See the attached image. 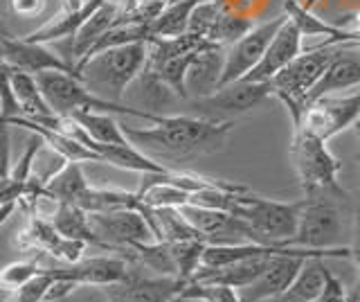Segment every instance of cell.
Instances as JSON below:
<instances>
[{
    "label": "cell",
    "instance_id": "obj_1",
    "mask_svg": "<svg viewBox=\"0 0 360 302\" xmlns=\"http://www.w3.org/2000/svg\"><path fill=\"white\" fill-rule=\"evenodd\" d=\"M232 127V120L217 122L191 115H165L153 127H122V131L131 144H135L138 149L160 163L189 161L200 153H217L225 147Z\"/></svg>",
    "mask_w": 360,
    "mask_h": 302
},
{
    "label": "cell",
    "instance_id": "obj_2",
    "mask_svg": "<svg viewBox=\"0 0 360 302\" xmlns=\"http://www.w3.org/2000/svg\"><path fill=\"white\" fill-rule=\"evenodd\" d=\"M39 88L45 97V102L56 115H75L79 111H95V113H117V115H129V118H140L158 125L165 115L153 113V111L144 108H131L124 106L115 99L101 97L95 91L79 80L75 75L59 73V70H45L37 75Z\"/></svg>",
    "mask_w": 360,
    "mask_h": 302
},
{
    "label": "cell",
    "instance_id": "obj_3",
    "mask_svg": "<svg viewBox=\"0 0 360 302\" xmlns=\"http://www.w3.org/2000/svg\"><path fill=\"white\" fill-rule=\"evenodd\" d=\"M342 48V43H322V46L311 48L309 52H302L297 59H292L284 70L270 80L273 95L286 104L292 118V127L302 122L311 91L318 86L322 75Z\"/></svg>",
    "mask_w": 360,
    "mask_h": 302
},
{
    "label": "cell",
    "instance_id": "obj_4",
    "mask_svg": "<svg viewBox=\"0 0 360 302\" xmlns=\"http://www.w3.org/2000/svg\"><path fill=\"white\" fill-rule=\"evenodd\" d=\"M149 59V43H129L90 57L77 68V77L88 88H101L120 102L127 88L142 75Z\"/></svg>",
    "mask_w": 360,
    "mask_h": 302
},
{
    "label": "cell",
    "instance_id": "obj_5",
    "mask_svg": "<svg viewBox=\"0 0 360 302\" xmlns=\"http://www.w3.org/2000/svg\"><path fill=\"white\" fill-rule=\"evenodd\" d=\"M345 189L304 194L300 226L297 234L292 237V246L318 251L338 248V241L345 232Z\"/></svg>",
    "mask_w": 360,
    "mask_h": 302
},
{
    "label": "cell",
    "instance_id": "obj_6",
    "mask_svg": "<svg viewBox=\"0 0 360 302\" xmlns=\"http://www.w3.org/2000/svg\"><path fill=\"white\" fill-rule=\"evenodd\" d=\"M290 163L304 194L342 189L338 183V172L342 170V163L329 151L326 140L315 136L307 127H295V136L290 142Z\"/></svg>",
    "mask_w": 360,
    "mask_h": 302
},
{
    "label": "cell",
    "instance_id": "obj_7",
    "mask_svg": "<svg viewBox=\"0 0 360 302\" xmlns=\"http://www.w3.org/2000/svg\"><path fill=\"white\" fill-rule=\"evenodd\" d=\"M232 215L250 223L266 246H292V237L297 234L300 226L302 201L284 203V201H270L241 192L234 199Z\"/></svg>",
    "mask_w": 360,
    "mask_h": 302
},
{
    "label": "cell",
    "instance_id": "obj_8",
    "mask_svg": "<svg viewBox=\"0 0 360 302\" xmlns=\"http://www.w3.org/2000/svg\"><path fill=\"white\" fill-rule=\"evenodd\" d=\"M183 215L191 226L200 232V239L207 246H234V244H264L259 232L245 219L225 210H210L200 206H180ZM266 246V244H264Z\"/></svg>",
    "mask_w": 360,
    "mask_h": 302
},
{
    "label": "cell",
    "instance_id": "obj_9",
    "mask_svg": "<svg viewBox=\"0 0 360 302\" xmlns=\"http://www.w3.org/2000/svg\"><path fill=\"white\" fill-rule=\"evenodd\" d=\"M288 20V14H279L275 18L266 20V23L255 25L248 34H243L236 43L225 52V68L221 77V86H228L232 82H241L250 75L257 63L264 59V54L270 46V41L275 39L279 27Z\"/></svg>",
    "mask_w": 360,
    "mask_h": 302
},
{
    "label": "cell",
    "instance_id": "obj_10",
    "mask_svg": "<svg viewBox=\"0 0 360 302\" xmlns=\"http://www.w3.org/2000/svg\"><path fill=\"white\" fill-rule=\"evenodd\" d=\"M273 95L270 82H232L228 86H221L217 93H212L207 97L189 99L191 108L196 111L200 118L205 120H217L225 115H236V113H248V111L257 108L259 104H264L266 99Z\"/></svg>",
    "mask_w": 360,
    "mask_h": 302
},
{
    "label": "cell",
    "instance_id": "obj_11",
    "mask_svg": "<svg viewBox=\"0 0 360 302\" xmlns=\"http://www.w3.org/2000/svg\"><path fill=\"white\" fill-rule=\"evenodd\" d=\"M360 118V88L347 95H324L304 108L302 122L295 127H307L322 140H331L345 129L354 127Z\"/></svg>",
    "mask_w": 360,
    "mask_h": 302
},
{
    "label": "cell",
    "instance_id": "obj_12",
    "mask_svg": "<svg viewBox=\"0 0 360 302\" xmlns=\"http://www.w3.org/2000/svg\"><path fill=\"white\" fill-rule=\"evenodd\" d=\"M88 217L106 251H131L135 244L158 241L149 221L140 210L88 212Z\"/></svg>",
    "mask_w": 360,
    "mask_h": 302
},
{
    "label": "cell",
    "instance_id": "obj_13",
    "mask_svg": "<svg viewBox=\"0 0 360 302\" xmlns=\"http://www.w3.org/2000/svg\"><path fill=\"white\" fill-rule=\"evenodd\" d=\"M52 277L72 279L79 287H110L120 284L131 275L129 262L120 255H97V257H84L77 264H54V266H41Z\"/></svg>",
    "mask_w": 360,
    "mask_h": 302
},
{
    "label": "cell",
    "instance_id": "obj_14",
    "mask_svg": "<svg viewBox=\"0 0 360 302\" xmlns=\"http://www.w3.org/2000/svg\"><path fill=\"white\" fill-rule=\"evenodd\" d=\"M187 279L169 277V275H140L131 271V275L120 284L104 287L108 302H172L183 294Z\"/></svg>",
    "mask_w": 360,
    "mask_h": 302
},
{
    "label": "cell",
    "instance_id": "obj_15",
    "mask_svg": "<svg viewBox=\"0 0 360 302\" xmlns=\"http://www.w3.org/2000/svg\"><path fill=\"white\" fill-rule=\"evenodd\" d=\"M225 52L228 48L217 46V43H205L191 59L187 77H185V91L187 99H198L217 93L221 88V77L225 68Z\"/></svg>",
    "mask_w": 360,
    "mask_h": 302
},
{
    "label": "cell",
    "instance_id": "obj_16",
    "mask_svg": "<svg viewBox=\"0 0 360 302\" xmlns=\"http://www.w3.org/2000/svg\"><path fill=\"white\" fill-rule=\"evenodd\" d=\"M3 46H5V63H9L11 68L25 70L32 75H39L45 70H59V73H68L77 77L72 65L63 57H59V54L50 52L43 43H32L22 37L18 39L7 37L3 39Z\"/></svg>",
    "mask_w": 360,
    "mask_h": 302
},
{
    "label": "cell",
    "instance_id": "obj_17",
    "mask_svg": "<svg viewBox=\"0 0 360 302\" xmlns=\"http://www.w3.org/2000/svg\"><path fill=\"white\" fill-rule=\"evenodd\" d=\"M302 32L297 25L288 18L284 25L279 27L275 39L264 54V59L257 63V68L245 77V82H270L275 75H279L286 65L297 59L302 54Z\"/></svg>",
    "mask_w": 360,
    "mask_h": 302
},
{
    "label": "cell",
    "instance_id": "obj_18",
    "mask_svg": "<svg viewBox=\"0 0 360 302\" xmlns=\"http://www.w3.org/2000/svg\"><path fill=\"white\" fill-rule=\"evenodd\" d=\"M286 248V246H284ZM281 251V248H279ZM275 251V253H279ZM275 253H264V255H252L245 257V260L232 262L228 266H200L198 271L194 273V277L189 282H212V284H228L234 287L236 291L252 284L255 279L266 271V266L270 262V257Z\"/></svg>",
    "mask_w": 360,
    "mask_h": 302
},
{
    "label": "cell",
    "instance_id": "obj_19",
    "mask_svg": "<svg viewBox=\"0 0 360 302\" xmlns=\"http://www.w3.org/2000/svg\"><path fill=\"white\" fill-rule=\"evenodd\" d=\"M117 20H120V3L104 0V5H101L97 12L77 30L75 37H70V48H68L70 54L65 57V61L75 68V65L88 54V50L93 48L112 25H117Z\"/></svg>",
    "mask_w": 360,
    "mask_h": 302
},
{
    "label": "cell",
    "instance_id": "obj_20",
    "mask_svg": "<svg viewBox=\"0 0 360 302\" xmlns=\"http://www.w3.org/2000/svg\"><path fill=\"white\" fill-rule=\"evenodd\" d=\"M101 5H104V0H86V5L82 9H72V12L70 9H61V12L52 16L48 23L41 25L39 30L30 32V34H25L22 39L32 41V43H43V46L61 41V39H70Z\"/></svg>",
    "mask_w": 360,
    "mask_h": 302
},
{
    "label": "cell",
    "instance_id": "obj_21",
    "mask_svg": "<svg viewBox=\"0 0 360 302\" xmlns=\"http://www.w3.org/2000/svg\"><path fill=\"white\" fill-rule=\"evenodd\" d=\"M7 125L11 127H22V129H27L32 133H39V136L43 138V142L48 144V147H52L54 151H59L65 161H70V163H101L99 158V153L93 151L90 147H86V144H82L79 140L70 138V136H65V133L61 131H54V129H48V127H41L37 125V122H32L27 118H11Z\"/></svg>",
    "mask_w": 360,
    "mask_h": 302
},
{
    "label": "cell",
    "instance_id": "obj_22",
    "mask_svg": "<svg viewBox=\"0 0 360 302\" xmlns=\"http://www.w3.org/2000/svg\"><path fill=\"white\" fill-rule=\"evenodd\" d=\"M52 223L56 232L61 234V237H68V239H82L86 241L88 246H97V248L106 251L101 239L97 237V232L93 228V223H90V217L88 212L82 210L75 203H59L52 215Z\"/></svg>",
    "mask_w": 360,
    "mask_h": 302
},
{
    "label": "cell",
    "instance_id": "obj_23",
    "mask_svg": "<svg viewBox=\"0 0 360 302\" xmlns=\"http://www.w3.org/2000/svg\"><path fill=\"white\" fill-rule=\"evenodd\" d=\"M90 187L84 174L82 163H68L52 181L45 185V196L54 199L56 203H77Z\"/></svg>",
    "mask_w": 360,
    "mask_h": 302
},
{
    "label": "cell",
    "instance_id": "obj_24",
    "mask_svg": "<svg viewBox=\"0 0 360 302\" xmlns=\"http://www.w3.org/2000/svg\"><path fill=\"white\" fill-rule=\"evenodd\" d=\"M11 86H14V93L18 97V104L22 111V118H39V115H50L52 108L45 102V97L39 88L37 75L11 68Z\"/></svg>",
    "mask_w": 360,
    "mask_h": 302
},
{
    "label": "cell",
    "instance_id": "obj_25",
    "mask_svg": "<svg viewBox=\"0 0 360 302\" xmlns=\"http://www.w3.org/2000/svg\"><path fill=\"white\" fill-rule=\"evenodd\" d=\"M198 3H202V0H172L165 7V12L151 23V34L162 39L187 34L191 12H194Z\"/></svg>",
    "mask_w": 360,
    "mask_h": 302
},
{
    "label": "cell",
    "instance_id": "obj_26",
    "mask_svg": "<svg viewBox=\"0 0 360 302\" xmlns=\"http://www.w3.org/2000/svg\"><path fill=\"white\" fill-rule=\"evenodd\" d=\"M70 118H75L95 142H101V144H127L129 142V138L124 136V131H122V125L112 118V113L79 111V113Z\"/></svg>",
    "mask_w": 360,
    "mask_h": 302
},
{
    "label": "cell",
    "instance_id": "obj_27",
    "mask_svg": "<svg viewBox=\"0 0 360 302\" xmlns=\"http://www.w3.org/2000/svg\"><path fill=\"white\" fill-rule=\"evenodd\" d=\"M252 27H255L252 20L228 14L223 9V12L217 16V20H214V25L210 27L205 41L217 43V46H223V48H230L232 43H236L243 34H248V32H250Z\"/></svg>",
    "mask_w": 360,
    "mask_h": 302
},
{
    "label": "cell",
    "instance_id": "obj_28",
    "mask_svg": "<svg viewBox=\"0 0 360 302\" xmlns=\"http://www.w3.org/2000/svg\"><path fill=\"white\" fill-rule=\"evenodd\" d=\"M41 271L39 260H20V262H11L5 268H0V291H7V294H14L16 289L22 284H27L30 279Z\"/></svg>",
    "mask_w": 360,
    "mask_h": 302
},
{
    "label": "cell",
    "instance_id": "obj_29",
    "mask_svg": "<svg viewBox=\"0 0 360 302\" xmlns=\"http://www.w3.org/2000/svg\"><path fill=\"white\" fill-rule=\"evenodd\" d=\"M183 296L200 298L202 302H241L239 291L228 284H212V282H187Z\"/></svg>",
    "mask_w": 360,
    "mask_h": 302
},
{
    "label": "cell",
    "instance_id": "obj_30",
    "mask_svg": "<svg viewBox=\"0 0 360 302\" xmlns=\"http://www.w3.org/2000/svg\"><path fill=\"white\" fill-rule=\"evenodd\" d=\"M52 282H54V277L41 268L27 284H22L20 289L14 291V294H9V298L5 302H43Z\"/></svg>",
    "mask_w": 360,
    "mask_h": 302
},
{
    "label": "cell",
    "instance_id": "obj_31",
    "mask_svg": "<svg viewBox=\"0 0 360 302\" xmlns=\"http://www.w3.org/2000/svg\"><path fill=\"white\" fill-rule=\"evenodd\" d=\"M43 302H108L104 287H79L68 298L61 300H43Z\"/></svg>",
    "mask_w": 360,
    "mask_h": 302
},
{
    "label": "cell",
    "instance_id": "obj_32",
    "mask_svg": "<svg viewBox=\"0 0 360 302\" xmlns=\"http://www.w3.org/2000/svg\"><path fill=\"white\" fill-rule=\"evenodd\" d=\"M313 302H347V289L342 287V282L338 279L331 271L326 275V284L324 291L315 298Z\"/></svg>",
    "mask_w": 360,
    "mask_h": 302
},
{
    "label": "cell",
    "instance_id": "obj_33",
    "mask_svg": "<svg viewBox=\"0 0 360 302\" xmlns=\"http://www.w3.org/2000/svg\"><path fill=\"white\" fill-rule=\"evenodd\" d=\"M9 127L7 122H0V178L11 174V144H9Z\"/></svg>",
    "mask_w": 360,
    "mask_h": 302
},
{
    "label": "cell",
    "instance_id": "obj_34",
    "mask_svg": "<svg viewBox=\"0 0 360 302\" xmlns=\"http://www.w3.org/2000/svg\"><path fill=\"white\" fill-rule=\"evenodd\" d=\"M45 7V0H11V9L18 14V16H37L43 12Z\"/></svg>",
    "mask_w": 360,
    "mask_h": 302
},
{
    "label": "cell",
    "instance_id": "obj_35",
    "mask_svg": "<svg viewBox=\"0 0 360 302\" xmlns=\"http://www.w3.org/2000/svg\"><path fill=\"white\" fill-rule=\"evenodd\" d=\"M352 260L358 266V284H360V210L354 217V244H352Z\"/></svg>",
    "mask_w": 360,
    "mask_h": 302
},
{
    "label": "cell",
    "instance_id": "obj_36",
    "mask_svg": "<svg viewBox=\"0 0 360 302\" xmlns=\"http://www.w3.org/2000/svg\"><path fill=\"white\" fill-rule=\"evenodd\" d=\"M142 0H120V20L117 23H129V18L135 14Z\"/></svg>",
    "mask_w": 360,
    "mask_h": 302
},
{
    "label": "cell",
    "instance_id": "obj_37",
    "mask_svg": "<svg viewBox=\"0 0 360 302\" xmlns=\"http://www.w3.org/2000/svg\"><path fill=\"white\" fill-rule=\"evenodd\" d=\"M262 302H307L304 298H300L295 291L292 289H286L284 294H279V296H273V298H268V300H262Z\"/></svg>",
    "mask_w": 360,
    "mask_h": 302
},
{
    "label": "cell",
    "instance_id": "obj_38",
    "mask_svg": "<svg viewBox=\"0 0 360 302\" xmlns=\"http://www.w3.org/2000/svg\"><path fill=\"white\" fill-rule=\"evenodd\" d=\"M347 302H360V284H356L352 291H347Z\"/></svg>",
    "mask_w": 360,
    "mask_h": 302
},
{
    "label": "cell",
    "instance_id": "obj_39",
    "mask_svg": "<svg viewBox=\"0 0 360 302\" xmlns=\"http://www.w3.org/2000/svg\"><path fill=\"white\" fill-rule=\"evenodd\" d=\"M172 302H202L200 298H191V296H183V294H180V296H176Z\"/></svg>",
    "mask_w": 360,
    "mask_h": 302
},
{
    "label": "cell",
    "instance_id": "obj_40",
    "mask_svg": "<svg viewBox=\"0 0 360 302\" xmlns=\"http://www.w3.org/2000/svg\"><path fill=\"white\" fill-rule=\"evenodd\" d=\"M7 37H11V32L7 30V25H5V20L0 18V39H7Z\"/></svg>",
    "mask_w": 360,
    "mask_h": 302
},
{
    "label": "cell",
    "instance_id": "obj_41",
    "mask_svg": "<svg viewBox=\"0 0 360 302\" xmlns=\"http://www.w3.org/2000/svg\"><path fill=\"white\" fill-rule=\"evenodd\" d=\"M0 61H5V46H3V39H0Z\"/></svg>",
    "mask_w": 360,
    "mask_h": 302
},
{
    "label": "cell",
    "instance_id": "obj_42",
    "mask_svg": "<svg viewBox=\"0 0 360 302\" xmlns=\"http://www.w3.org/2000/svg\"><path fill=\"white\" fill-rule=\"evenodd\" d=\"M354 131L358 133V138H360V118H358V122H356V125H354Z\"/></svg>",
    "mask_w": 360,
    "mask_h": 302
},
{
    "label": "cell",
    "instance_id": "obj_43",
    "mask_svg": "<svg viewBox=\"0 0 360 302\" xmlns=\"http://www.w3.org/2000/svg\"><path fill=\"white\" fill-rule=\"evenodd\" d=\"M315 3H318V0H307V3H304V7H309V9H311Z\"/></svg>",
    "mask_w": 360,
    "mask_h": 302
},
{
    "label": "cell",
    "instance_id": "obj_44",
    "mask_svg": "<svg viewBox=\"0 0 360 302\" xmlns=\"http://www.w3.org/2000/svg\"><path fill=\"white\" fill-rule=\"evenodd\" d=\"M358 161H360V156H358Z\"/></svg>",
    "mask_w": 360,
    "mask_h": 302
},
{
    "label": "cell",
    "instance_id": "obj_45",
    "mask_svg": "<svg viewBox=\"0 0 360 302\" xmlns=\"http://www.w3.org/2000/svg\"><path fill=\"white\" fill-rule=\"evenodd\" d=\"M169 3H172V0H169Z\"/></svg>",
    "mask_w": 360,
    "mask_h": 302
}]
</instances>
